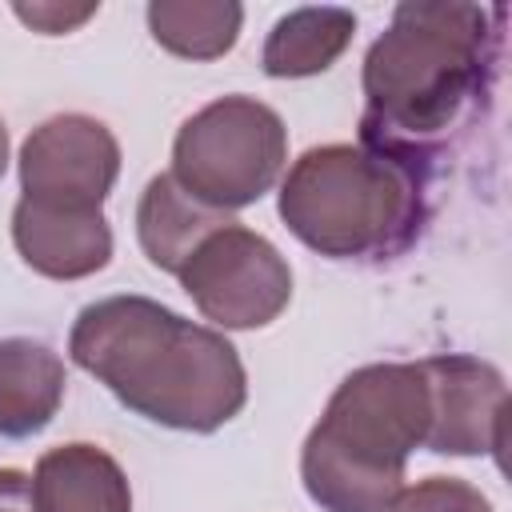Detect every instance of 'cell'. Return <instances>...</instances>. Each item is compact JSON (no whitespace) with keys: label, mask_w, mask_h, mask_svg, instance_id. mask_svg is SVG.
<instances>
[{"label":"cell","mask_w":512,"mask_h":512,"mask_svg":"<svg viewBox=\"0 0 512 512\" xmlns=\"http://www.w3.org/2000/svg\"><path fill=\"white\" fill-rule=\"evenodd\" d=\"M72 360L124 408L180 432H216L248 400L236 348L148 296L88 304L68 336Z\"/></svg>","instance_id":"6da1fadb"},{"label":"cell","mask_w":512,"mask_h":512,"mask_svg":"<svg viewBox=\"0 0 512 512\" xmlns=\"http://www.w3.org/2000/svg\"><path fill=\"white\" fill-rule=\"evenodd\" d=\"M428 432L420 364L356 368L304 440L300 476L324 512H388L404 488V460Z\"/></svg>","instance_id":"7a4b0ae2"},{"label":"cell","mask_w":512,"mask_h":512,"mask_svg":"<svg viewBox=\"0 0 512 512\" xmlns=\"http://www.w3.org/2000/svg\"><path fill=\"white\" fill-rule=\"evenodd\" d=\"M484 36L476 4H400L364 60L368 120L404 136L448 128L480 76Z\"/></svg>","instance_id":"3957f363"},{"label":"cell","mask_w":512,"mask_h":512,"mask_svg":"<svg viewBox=\"0 0 512 512\" xmlns=\"http://www.w3.org/2000/svg\"><path fill=\"white\" fill-rule=\"evenodd\" d=\"M412 176L380 148H308L284 176L280 216L320 256H368L412 216Z\"/></svg>","instance_id":"277c9868"},{"label":"cell","mask_w":512,"mask_h":512,"mask_svg":"<svg viewBox=\"0 0 512 512\" xmlns=\"http://www.w3.org/2000/svg\"><path fill=\"white\" fill-rule=\"evenodd\" d=\"M288 156L284 120L252 100L224 96L204 104L172 144V180L216 212L244 208L260 200Z\"/></svg>","instance_id":"5b68a950"},{"label":"cell","mask_w":512,"mask_h":512,"mask_svg":"<svg viewBox=\"0 0 512 512\" xmlns=\"http://www.w3.org/2000/svg\"><path fill=\"white\" fill-rule=\"evenodd\" d=\"M176 276L192 304L220 328H264L292 300V272L284 256L236 220L212 232Z\"/></svg>","instance_id":"8992f818"},{"label":"cell","mask_w":512,"mask_h":512,"mask_svg":"<svg viewBox=\"0 0 512 512\" xmlns=\"http://www.w3.org/2000/svg\"><path fill=\"white\" fill-rule=\"evenodd\" d=\"M120 172L116 136L80 112H64L32 128L20 148L24 200L52 208H100Z\"/></svg>","instance_id":"52a82bcc"},{"label":"cell","mask_w":512,"mask_h":512,"mask_svg":"<svg viewBox=\"0 0 512 512\" xmlns=\"http://www.w3.org/2000/svg\"><path fill=\"white\" fill-rule=\"evenodd\" d=\"M428 388V432L424 444L448 456L500 452L508 388L500 372L476 356H428L420 360Z\"/></svg>","instance_id":"ba28073f"},{"label":"cell","mask_w":512,"mask_h":512,"mask_svg":"<svg viewBox=\"0 0 512 512\" xmlns=\"http://www.w3.org/2000/svg\"><path fill=\"white\" fill-rule=\"evenodd\" d=\"M12 240L24 264L52 280L92 276L112 256V228L100 208H52L20 196L12 212Z\"/></svg>","instance_id":"9c48e42d"},{"label":"cell","mask_w":512,"mask_h":512,"mask_svg":"<svg viewBox=\"0 0 512 512\" xmlns=\"http://www.w3.org/2000/svg\"><path fill=\"white\" fill-rule=\"evenodd\" d=\"M36 512H132L120 464L96 444H60L32 472Z\"/></svg>","instance_id":"30bf717a"},{"label":"cell","mask_w":512,"mask_h":512,"mask_svg":"<svg viewBox=\"0 0 512 512\" xmlns=\"http://www.w3.org/2000/svg\"><path fill=\"white\" fill-rule=\"evenodd\" d=\"M232 216L228 212H216L208 204H200L196 196H188L172 172L164 176H152L144 196H140V208H136V232H140V248L144 256L164 268V272H180L188 264V256L220 228H228Z\"/></svg>","instance_id":"8fae6325"},{"label":"cell","mask_w":512,"mask_h":512,"mask_svg":"<svg viewBox=\"0 0 512 512\" xmlns=\"http://www.w3.org/2000/svg\"><path fill=\"white\" fill-rule=\"evenodd\" d=\"M64 360L28 336L0 340V436L40 432L64 400Z\"/></svg>","instance_id":"7c38bea8"},{"label":"cell","mask_w":512,"mask_h":512,"mask_svg":"<svg viewBox=\"0 0 512 512\" xmlns=\"http://www.w3.org/2000/svg\"><path fill=\"white\" fill-rule=\"evenodd\" d=\"M356 32V16L344 8H296L268 32L264 44V72L276 80L288 76H316L332 68V60L348 48Z\"/></svg>","instance_id":"4fadbf2b"},{"label":"cell","mask_w":512,"mask_h":512,"mask_svg":"<svg viewBox=\"0 0 512 512\" xmlns=\"http://www.w3.org/2000/svg\"><path fill=\"white\" fill-rule=\"evenodd\" d=\"M240 4H204V0H156L148 4V28L160 48L184 60H216L240 36Z\"/></svg>","instance_id":"5bb4252c"},{"label":"cell","mask_w":512,"mask_h":512,"mask_svg":"<svg viewBox=\"0 0 512 512\" xmlns=\"http://www.w3.org/2000/svg\"><path fill=\"white\" fill-rule=\"evenodd\" d=\"M388 512H492L480 488L456 476H428L412 488H400Z\"/></svg>","instance_id":"9a60e30c"},{"label":"cell","mask_w":512,"mask_h":512,"mask_svg":"<svg viewBox=\"0 0 512 512\" xmlns=\"http://www.w3.org/2000/svg\"><path fill=\"white\" fill-rule=\"evenodd\" d=\"M96 8L92 4H84V8H60V4H16V16L20 20H28L32 28H40V32H68V28H76L80 20H88Z\"/></svg>","instance_id":"2e32d148"},{"label":"cell","mask_w":512,"mask_h":512,"mask_svg":"<svg viewBox=\"0 0 512 512\" xmlns=\"http://www.w3.org/2000/svg\"><path fill=\"white\" fill-rule=\"evenodd\" d=\"M0 512H36L32 476L16 468H0Z\"/></svg>","instance_id":"e0dca14e"},{"label":"cell","mask_w":512,"mask_h":512,"mask_svg":"<svg viewBox=\"0 0 512 512\" xmlns=\"http://www.w3.org/2000/svg\"><path fill=\"white\" fill-rule=\"evenodd\" d=\"M4 168H8V128L0 120V176H4Z\"/></svg>","instance_id":"ac0fdd59"}]
</instances>
